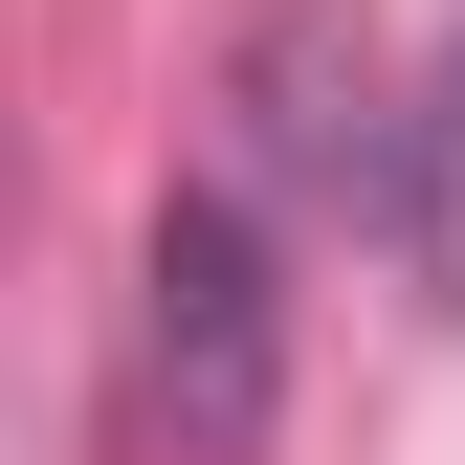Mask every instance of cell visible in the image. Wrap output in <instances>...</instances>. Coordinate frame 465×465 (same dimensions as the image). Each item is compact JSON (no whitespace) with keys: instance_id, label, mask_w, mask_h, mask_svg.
I'll use <instances>...</instances> for the list:
<instances>
[{"instance_id":"6da1fadb","label":"cell","mask_w":465,"mask_h":465,"mask_svg":"<svg viewBox=\"0 0 465 465\" xmlns=\"http://www.w3.org/2000/svg\"><path fill=\"white\" fill-rule=\"evenodd\" d=\"M134 355H155V421L178 465H244L266 399H288V288H266V222L244 200H155V266H134Z\"/></svg>"}]
</instances>
